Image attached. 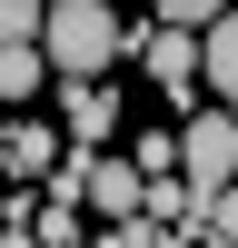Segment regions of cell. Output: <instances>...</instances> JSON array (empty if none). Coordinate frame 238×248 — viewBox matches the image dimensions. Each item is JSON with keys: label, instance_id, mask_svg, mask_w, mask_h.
I'll return each instance as SVG.
<instances>
[{"label": "cell", "instance_id": "cell-1", "mask_svg": "<svg viewBox=\"0 0 238 248\" xmlns=\"http://www.w3.org/2000/svg\"><path fill=\"white\" fill-rule=\"evenodd\" d=\"M40 60H50V79H99L109 60H129V20L109 0H50L40 10Z\"/></svg>", "mask_w": 238, "mask_h": 248}, {"label": "cell", "instance_id": "cell-2", "mask_svg": "<svg viewBox=\"0 0 238 248\" xmlns=\"http://www.w3.org/2000/svg\"><path fill=\"white\" fill-rule=\"evenodd\" d=\"M169 169L189 179V199H198V189H228V169H238V119H228V109H198L189 129H169Z\"/></svg>", "mask_w": 238, "mask_h": 248}, {"label": "cell", "instance_id": "cell-3", "mask_svg": "<svg viewBox=\"0 0 238 248\" xmlns=\"http://www.w3.org/2000/svg\"><path fill=\"white\" fill-rule=\"evenodd\" d=\"M129 60H149V79L169 90V109H189V99H198V30H178V20L129 30Z\"/></svg>", "mask_w": 238, "mask_h": 248}, {"label": "cell", "instance_id": "cell-4", "mask_svg": "<svg viewBox=\"0 0 238 248\" xmlns=\"http://www.w3.org/2000/svg\"><path fill=\"white\" fill-rule=\"evenodd\" d=\"M109 129H119V99L99 90V79H60V139H79V149H99Z\"/></svg>", "mask_w": 238, "mask_h": 248}, {"label": "cell", "instance_id": "cell-5", "mask_svg": "<svg viewBox=\"0 0 238 248\" xmlns=\"http://www.w3.org/2000/svg\"><path fill=\"white\" fill-rule=\"evenodd\" d=\"M60 159V119H10L0 129V179H40Z\"/></svg>", "mask_w": 238, "mask_h": 248}, {"label": "cell", "instance_id": "cell-6", "mask_svg": "<svg viewBox=\"0 0 238 248\" xmlns=\"http://www.w3.org/2000/svg\"><path fill=\"white\" fill-rule=\"evenodd\" d=\"M79 199H89L99 218H129V209H139V169H129V159H99V149H89V179H79Z\"/></svg>", "mask_w": 238, "mask_h": 248}, {"label": "cell", "instance_id": "cell-7", "mask_svg": "<svg viewBox=\"0 0 238 248\" xmlns=\"http://www.w3.org/2000/svg\"><path fill=\"white\" fill-rule=\"evenodd\" d=\"M40 79H50V60H40V40H0V109H30Z\"/></svg>", "mask_w": 238, "mask_h": 248}, {"label": "cell", "instance_id": "cell-8", "mask_svg": "<svg viewBox=\"0 0 238 248\" xmlns=\"http://www.w3.org/2000/svg\"><path fill=\"white\" fill-rule=\"evenodd\" d=\"M198 30H208V40H198V70H208V90L228 99V90H238V20L218 10V20H198Z\"/></svg>", "mask_w": 238, "mask_h": 248}, {"label": "cell", "instance_id": "cell-9", "mask_svg": "<svg viewBox=\"0 0 238 248\" xmlns=\"http://www.w3.org/2000/svg\"><path fill=\"white\" fill-rule=\"evenodd\" d=\"M40 10L50 0H0V40H40Z\"/></svg>", "mask_w": 238, "mask_h": 248}, {"label": "cell", "instance_id": "cell-10", "mask_svg": "<svg viewBox=\"0 0 238 248\" xmlns=\"http://www.w3.org/2000/svg\"><path fill=\"white\" fill-rule=\"evenodd\" d=\"M149 10H159V20H178V30H198V20H218L228 0H149Z\"/></svg>", "mask_w": 238, "mask_h": 248}]
</instances>
